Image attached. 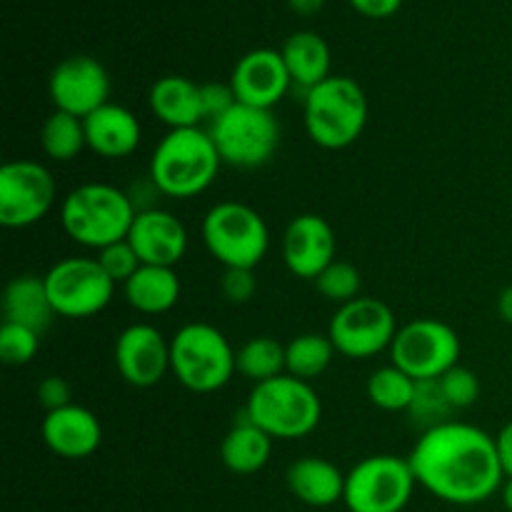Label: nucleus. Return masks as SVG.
I'll return each mask as SVG.
<instances>
[{
	"instance_id": "nucleus-1",
	"label": "nucleus",
	"mask_w": 512,
	"mask_h": 512,
	"mask_svg": "<svg viewBox=\"0 0 512 512\" xmlns=\"http://www.w3.org/2000/svg\"><path fill=\"white\" fill-rule=\"evenodd\" d=\"M408 460L420 488L460 508L485 503L505 483L493 435L460 420L425 430Z\"/></svg>"
},
{
	"instance_id": "nucleus-2",
	"label": "nucleus",
	"mask_w": 512,
	"mask_h": 512,
	"mask_svg": "<svg viewBox=\"0 0 512 512\" xmlns=\"http://www.w3.org/2000/svg\"><path fill=\"white\" fill-rule=\"evenodd\" d=\"M220 165L223 160L208 130H168L150 155L148 178L165 198L188 200L215 183Z\"/></svg>"
},
{
	"instance_id": "nucleus-3",
	"label": "nucleus",
	"mask_w": 512,
	"mask_h": 512,
	"mask_svg": "<svg viewBox=\"0 0 512 512\" xmlns=\"http://www.w3.org/2000/svg\"><path fill=\"white\" fill-rule=\"evenodd\" d=\"M135 210L125 190L108 183H83L70 190L60 205V225L73 243L90 250L128 238Z\"/></svg>"
},
{
	"instance_id": "nucleus-4",
	"label": "nucleus",
	"mask_w": 512,
	"mask_h": 512,
	"mask_svg": "<svg viewBox=\"0 0 512 512\" xmlns=\"http://www.w3.org/2000/svg\"><path fill=\"white\" fill-rule=\"evenodd\" d=\"M368 98L358 80L330 75L303 95V118L308 138L323 150H345L368 125Z\"/></svg>"
},
{
	"instance_id": "nucleus-5",
	"label": "nucleus",
	"mask_w": 512,
	"mask_h": 512,
	"mask_svg": "<svg viewBox=\"0 0 512 512\" xmlns=\"http://www.w3.org/2000/svg\"><path fill=\"white\" fill-rule=\"evenodd\" d=\"M243 415L273 440H300L320 425L323 403L313 385L285 373L253 385Z\"/></svg>"
},
{
	"instance_id": "nucleus-6",
	"label": "nucleus",
	"mask_w": 512,
	"mask_h": 512,
	"mask_svg": "<svg viewBox=\"0 0 512 512\" xmlns=\"http://www.w3.org/2000/svg\"><path fill=\"white\" fill-rule=\"evenodd\" d=\"M238 350L210 323H188L170 338V373L190 393H215L238 373Z\"/></svg>"
},
{
	"instance_id": "nucleus-7",
	"label": "nucleus",
	"mask_w": 512,
	"mask_h": 512,
	"mask_svg": "<svg viewBox=\"0 0 512 512\" xmlns=\"http://www.w3.org/2000/svg\"><path fill=\"white\" fill-rule=\"evenodd\" d=\"M203 243L223 268L255 270L270 248V230L263 215L238 200L215 203L203 218Z\"/></svg>"
},
{
	"instance_id": "nucleus-8",
	"label": "nucleus",
	"mask_w": 512,
	"mask_h": 512,
	"mask_svg": "<svg viewBox=\"0 0 512 512\" xmlns=\"http://www.w3.org/2000/svg\"><path fill=\"white\" fill-rule=\"evenodd\" d=\"M223 165L255 170L270 163L280 145V123L273 110L235 103L208 128Z\"/></svg>"
},
{
	"instance_id": "nucleus-9",
	"label": "nucleus",
	"mask_w": 512,
	"mask_h": 512,
	"mask_svg": "<svg viewBox=\"0 0 512 512\" xmlns=\"http://www.w3.org/2000/svg\"><path fill=\"white\" fill-rule=\"evenodd\" d=\"M415 485L418 480L408 458L370 455L345 473L343 503L350 512H403Z\"/></svg>"
},
{
	"instance_id": "nucleus-10",
	"label": "nucleus",
	"mask_w": 512,
	"mask_h": 512,
	"mask_svg": "<svg viewBox=\"0 0 512 512\" xmlns=\"http://www.w3.org/2000/svg\"><path fill=\"white\" fill-rule=\"evenodd\" d=\"M458 333L438 318H418L400 325L390 363L408 373L413 380H440L450 368L460 365Z\"/></svg>"
},
{
	"instance_id": "nucleus-11",
	"label": "nucleus",
	"mask_w": 512,
	"mask_h": 512,
	"mask_svg": "<svg viewBox=\"0 0 512 512\" xmlns=\"http://www.w3.org/2000/svg\"><path fill=\"white\" fill-rule=\"evenodd\" d=\"M43 278L55 315L70 320L103 313L118 288L98 258H80V255L58 260Z\"/></svg>"
},
{
	"instance_id": "nucleus-12",
	"label": "nucleus",
	"mask_w": 512,
	"mask_h": 512,
	"mask_svg": "<svg viewBox=\"0 0 512 512\" xmlns=\"http://www.w3.org/2000/svg\"><path fill=\"white\" fill-rule=\"evenodd\" d=\"M398 335V320L390 305L378 298H355L340 305L328 325V338L343 358L368 360L390 350Z\"/></svg>"
},
{
	"instance_id": "nucleus-13",
	"label": "nucleus",
	"mask_w": 512,
	"mask_h": 512,
	"mask_svg": "<svg viewBox=\"0 0 512 512\" xmlns=\"http://www.w3.org/2000/svg\"><path fill=\"white\" fill-rule=\"evenodd\" d=\"M58 185L38 160H10L0 168V225L23 230L40 223L55 205Z\"/></svg>"
},
{
	"instance_id": "nucleus-14",
	"label": "nucleus",
	"mask_w": 512,
	"mask_h": 512,
	"mask_svg": "<svg viewBox=\"0 0 512 512\" xmlns=\"http://www.w3.org/2000/svg\"><path fill=\"white\" fill-rule=\"evenodd\" d=\"M48 93L55 110L75 118H88L90 113L110 103V75L93 55H70L50 73Z\"/></svg>"
},
{
	"instance_id": "nucleus-15",
	"label": "nucleus",
	"mask_w": 512,
	"mask_h": 512,
	"mask_svg": "<svg viewBox=\"0 0 512 512\" xmlns=\"http://www.w3.org/2000/svg\"><path fill=\"white\" fill-rule=\"evenodd\" d=\"M115 368L133 388H155L170 373V340L150 323L128 325L115 340Z\"/></svg>"
},
{
	"instance_id": "nucleus-16",
	"label": "nucleus",
	"mask_w": 512,
	"mask_h": 512,
	"mask_svg": "<svg viewBox=\"0 0 512 512\" xmlns=\"http://www.w3.org/2000/svg\"><path fill=\"white\" fill-rule=\"evenodd\" d=\"M228 83L233 85L238 103L265 110H273L293 90L283 55L273 48H255L245 53L235 63Z\"/></svg>"
},
{
	"instance_id": "nucleus-17",
	"label": "nucleus",
	"mask_w": 512,
	"mask_h": 512,
	"mask_svg": "<svg viewBox=\"0 0 512 512\" xmlns=\"http://www.w3.org/2000/svg\"><path fill=\"white\" fill-rule=\"evenodd\" d=\"M338 258L333 225L315 213H303L283 233V263L295 278L315 280Z\"/></svg>"
},
{
	"instance_id": "nucleus-18",
	"label": "nucleus",
	"mask_w": 512,
	"mask_h": 512,
	"mask_svg": "<svg viewBox=\"0 0 512 512\" xmlns=\"http://www.w3.org/2000/svg\"><path fill=\"white\" fill-rule=\"evenodd\" d=\"M128 243L138 253L143 265H160V268H175L188 253V230L163 208L140 210L130 225Z\"/></svg>"
},
{
	"instance_id": "nucleus-19",
	"label": "nucleus",
	"mask_w": 512,
	"mask_h": 512,
	"mask_svg": "<svg viewBox=\"0 0 512 512\" xmlns=\"http://www.w3.org/2000/svg\"><path fill=\"white\" fill-rule=\"evenodd\" d=\"M40 438L45 448L65 460L90 458L103 443V428L93 410L83 405H65V408L45 413L40 423Z\"/></svg>"
},
{
	"instance_id": "nucleus-20",
	"label": "nucleus",
	"mask_w": 512,
	"mask_h": 512,
	"mask_svg": "<svg viewBox=\"0 0 512 512\" xmlns=\"http://www.w3.org/2000/svg\"><path fill=\"white\" fill-rule=\"evenodd\" d=\"M88 150L105 160H123L138 150L143 128L138 115L118 103H105L88 118H83Z\"/></svg>"
},
{
	"instance_id": "nucleus-21",
	"label": "nucleus",
	"mask_w": 512,
	"mask_h": 512,
	"mask_svg": "<svg viewBox=\"0 0 512 512\" xmlns=\"http://www.w3.org/2000/svg\"><path fill=\"white\" fill-rule=\"evenodd\" d=\"M150 110L155 118L170 130L200 128L205 120L200 85L183 75H163L153 83L148 95Z\"/></svg>"
},
{
	"instance_id": "nucleus-22",
	"label": "nucleus",
	"mask_w": 512,
	"mask_h": 512,
	"mask_svg": "<svg viewBox=\"0 0 512 512\" xmlns=\"http://www.w3.org/2000/svg\"><path fill=\"white\" fill-rule=\"evenodd\" d=\"M288 490L310 508H330L345 495V473L330 460L305 455L295 460L285 473Z\"/></svg>"
},
{
	"instance_id": "nucleus-23",
	"label": "nucleus",
	"mask_w": 512,
	"mask_h": 512,
	"mask_svg": "<svg viewBox=\"0 0 512 512\" xmlns=\"http://www.w3.org/2000/svg\"><path fill=\"white\" fill-rule=\"evenodd\" d=\"M53 318L55 310L43 275H18L5 285L3 323L25 325L35 333H43Z\"/></svg>"
},
{
	"instance_id": "nucleus-24",
	"label": "nucleus",
	"mask_w": 512,
	"mask_h": 512,
	"mask_svg": "<svg viewBox=\"0 0 512 512\" xmlns=\"http://www.w3.org/2000/svg\"><path fill=\"white\" fill-rule=\"evenodd\" d=\"M280 55L293 80V88L303 90V95L330 78V45L325 43L323 35L313 30H300L290 35L280 48Z\"/></svg>"
},
{
	"instance_id": "nucleus-25",
	"label": "nucleus",
	"mask_w": 512,
	"mask_h": 512,
	"mask_svg": "<svg viewBox=\"0 0 512 512\" xmlns=\"http://www.w3.org/2000/svg\"><path fill=\"white\" fill-rule=\"evenodd\" d=\"M125 300L133 310L143 315H163L178 305L180 278L175 268L160 265H140L138 273L123 285Z\"/></svg>"
},
{
	"instance_id": "nucleus-26",
	"label": "nucleus",
	"mask_w": 512,
	"mask_h": 512,
	"mask_svg": "<svg viewBox=\"0 0 512 512\" xmlns=\"http://www.w3.org/2000/svg\"><path fill=\"white\" fill-rule=\"evenodd\" d=\"M273 455V438L238 415V423L225 433L220 443V463L235 475H255L268 465Z\"/></svg>"
},
{
	"instance_id": "nucleus-27",
	"label": "nucleus",
	"mask_w": 512,
	"mask_h": 512,
	"mask_svg": "<svg viewBox=\"0 0 512 512\" xmlns=\"http://www.w3.org/2000/svg\"><path fill=\"white\" fill-rule=\"evenodd\" d=\"M335 355H338V350H335L333 340L328 335H295L285 345V373L298 380H305V383H313L315 378H320L330 368Z\"/></svg>"
},
{
	"instance_id": "nucleus-28",
	"label": "nucleus",
	"mask_w": 512,
	"mask_h": 512,
	"mask_svg": "<svg viewBox=\"0 0 512 512\" xmlns=\"http://www.w3.org/2000/svg\"><path fill=\"white\" fill-rule=\"evenodd\" d=\"M40 148L55 163H70L78 158L88 148L83 118L53 110L40 128Z\"/></svg>"
},
{
	"instance_id": "nucleus-29",
	"label": "nucleus",
	"mask_w": 512,
	"mask_h": 512,
	"mask_svg": "<svg viewBox=\"0 0 512 512\" xmlns=\"http://www.w3.org/2000/svg\"><path fill=\"white\" fill-rule=\"evenodd\" d=\"M235 368L250 383H268V380L285 375V345L270 335L250 338L235 355Z\"/></svg>"
},
{
	"instance_id": "nucleus-30",
	"label": "nucleus",
	"mask_w": 512,
	"mask_h": 512,
	"mask_svg": "<svg viewBox=\"0 0 512 512\" xmlns=\"http://www.w3.org/2000/svg\"><path fill=\"white\" fill-rule=\"evenodd\" d=\"M418 380L410 378L393 363L383 365L368 378V400L383 413H408L413 405Z\"/></svg>"
},
{
	"instance_id": "nucleus-31",
	"label": "nucleus",
	"mask_w": 512,
	"mask_h": 512,
	"mask_svg": "<svg viewBox=\"0 0 512 512\" xmlns=\"http://www.w3.org/2000/svg\"><path fill=\"white\" fill-rule=\"evenodd\" d=\"M313 283H315V290H318L325 300H330V303H335L340 308V305L360 298L363 275H360V270L355 268L353 263L335 258L333 263H330L328 268L313 280Z\"/></svg>"
},
{
	"instance_id": "nucleus-32",
	"label": "nucleus",
	"mask_w": 512,
	"mask_h": 512,
	"mask_svg": "<svg viewBox=\"0 0 512 512\" xmlns=\"http://www.w3.org/2000/svg\"><path fill=\"white\" fill-rule=\"evenodd\" d=\"M408 413L413 415L415 423H423L425 430H428L450 420V413H455V410L445 400L440 380H418L413 405H410Z\"/></svg>"
},
{
	"instance_id": "nucleus-33",
	"label": "nucleus",
	"mask_w": 512,
	"mask_h": 512,
	"mask_svg": "<svg viewBox=\"0 0 512 512\" xmlns=\"http://www.w3.org/2000/svg\"><path fill=\"white\" fill-rule=\"evenodd\" d=\"M40 333L25 325H0V358L5 365H28L38 355Z\"/></svg>"
},
{
	"instance_id": "nucleus-34",
	"label": "nucleus",
	"mask_w": 512,
	"mask_h": 512,
	"mask_svg": "<svg viewBox=\"0 0 512 512\" xmlns=\"http://www.w3.org/2000/svg\"><path fill=\"white\" fill-rule=\"evenodd\" d=\"M440 388H443L445 400L453 410L473 408L480 400V378L465 365H455L448 373L440 378Z\"/></svg>"
},
{
	"instance_id": "nucleus-35",
	"label": "nucleus",
	"mask_w": 512,
	"mask_h": 512,
	"mask_svg": "<svg viewBox=\"0 0 512 512\" xmlns=\"http://www.w3.org/2000/svg\"><path fill=\"white\" fill-rule=\"evenodd\" d=\"M98 263L103 265V270L110 275V280H113L115 285L128 283V280L138 273L140 265H143L138 253L133 250V245L128 243V238L98 250Z\"/></svg>"
},
{
	"instance_id": "nucleus-36",
	"label": "nucleus",
	"mask_w": 512,
	"mask_h": 512,
	"mask_svg": "<svg viewBox=\"0 0 512 512\" xmlns=\"http://www.w3.org/2000/svg\"><path fill=\"white\" fill-rule=\"evenodd\" d=\"M255 290H258V278L255 270L248 268H225L223 278H220V293L228 303L243 305L253 300Z\"/></svg>"
},
{
	"instance_id": "nucleus-37",
	"label": "nucleus",
	"mask_w": 512,
	"mask_h": 512,
	"mask_svg": "<svg viewBox=\"0 0 512 512\" xmlns=\"http://www.w3.org/2000/svg\"><path fill=\"white\" fill-rule=\"evenodd\" d=\"M200 100H203V115L205 120L213 123L215 118L228 113L238 98H235V90L230 83H203L200 85Z\"/></svg>"
},
{
	"instance_id": "nucleus-38",
	"label": "nucleus",
	"mask_w": 512,
	"mask_h": 512,
	"mask_svg": "<svg viewBox=\"0 0 512 512\" xmlns=\"http://www.w3.org/2000/svg\"><path fill=\"white\" fill-rule=\"evenodd\" d=\"M73 390H70V383L60 375H48L43 383L38 385V403L43 405L45 413H53V410L65 408V405L73 403Z\"/></svg>"
},
{
	"instance_id": "nucleus-39",
	"label": "nucleus",
	"mask_w": 512,
	"mask_h": 512,
	"mask_svg": "<svg viewBox=\"0 0 512 512\" xmlns=\"http://www.w3.org/2000/svg\"><path fill=\"white\" fill-rule=\"evenodd\" d=\"M348 3L353 5L355 13L373 20L390 18V15H395L400 8H403V0H348Z\"/></svg>"
},
{
	"instance_id": "nucleus-40",
	"label": "nucleus",
	"mask_w": 512,
	"mask_h": 512,
	"mask_svg": "<svg viewBox=\"0 0 512 512\" xmlns=\"http://www.w3.org/2000/svg\"><path fill=\"white\" fill-rule=\"evenodd\" d=\"M495 445H498V458L503 465L505 480H512V420L495 435Z\"/></svg>"
},
{
	"instance_id": "nucleus-41",
	"label": "nucleus",
	"mask_w": 512,
	"mask_h": 512,
	"mask_svg": "<svg viewBox=\"0 0 512 512\" xmlns=\"http://www.w3.org/2000/svg\"><path fill=\"white\" fill-rule=\"evenodd\" d=\"M288 5L293 8V13L298 15H315L323 10L325 0H288Z\"/></svg>"
},
{
	"instance_id": "nucleus-42",
	"label": "nucleus",
	"mask_w": 512,
	"mask_h": 512,
	"mask_svg": "<svg viewBox=\"0 0 512 512\" xmlns=\"http://www.w3.org/2000/svg\"><path fill=\"white\" fill-rule=\"evenodd\" d=\"M498 313H500V318L505 320V323L512 325V285H508V288H505L503 293H500Z\"/></svg>"
},
{
	"instance_id": "nucleus-43",
	"label": "nucleus",
	"mask_w": 512,
	"mask_h": 512,
	"mask_svg": "<svg viewBox=\"0 0 512 512\" xmlns=\"http://www.w3.org/2000/svg\"><path fill=\"white\" fill-rule=\"evenodd\" d=\"M500 495H503V505L512 512V480H505L503 488H500Z\"/></svg>"
}]
</instances>
